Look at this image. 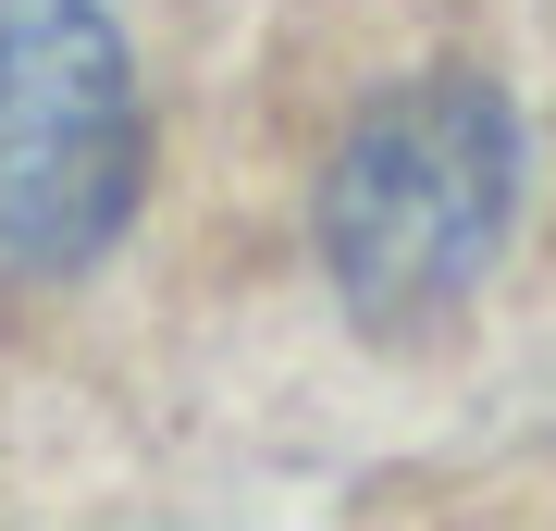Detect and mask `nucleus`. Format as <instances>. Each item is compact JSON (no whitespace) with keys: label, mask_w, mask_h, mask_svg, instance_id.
I'll list each match as a JSON object with an SVG mask.
<instances>
[{"label":"nucleus","mask_w":556,"mask_h":531,"mask_svg":"<svg viewBox=\"0 0 556 531\" xmlns=\"http://www.w3.org/2000/svg\"><path fill=\"white\" fill-rule=\"evenodd\" d=\"M507 211H519V137H507L495 87L433 75V87H396L334 149L321 260H334L346 309L371 334H420V321H445L457 296L495 273Z\"/></svg>","instance_id":"1"},{"label":"nucleus","mask_w":556,"mask_h":531,"mask_svg":"<svg viewBox=\"0 0 556 531\" xmlns=\"http://www.w3.org/2000/svg\"><path fill=\"white\" fill-rule=\"evenodd\" d=\"M149 174L137 62L100 0H0V273H87Z\"/></svg>","instance_id":"2"}]
</instances>
